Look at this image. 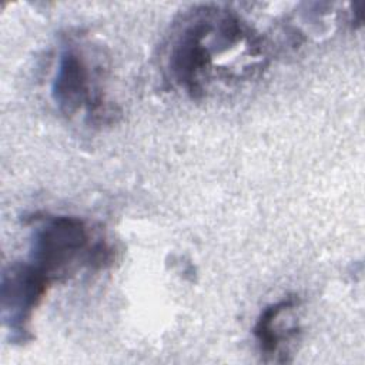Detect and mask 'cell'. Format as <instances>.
<instances>
[{
	"mask_svg": "<svg viewBox=\"0 0 365 365\" xmlns=\"http://www.w3.org/2000/svg\"><path fill=\"white\" fill-rule=\"evenodd\" d=\"M50 94L61 114L68 118L81 114L88 125H107L118 115L103 88V67L77 43L60 51Z\"/></svg>",
	"mask_w": 365,
	"mask_h": 365,
	"instance_id": "obj_3",
	"label": "cell"
},
{
	"mask_svg": "<svg viewBox=\"0 0 365 365\" xmlns=\"http://www.w3.org/2000/svg\"><path fill=\"white\" fill-rule=\"evenodd\" d=\"M33 222L29 262L51 282L83 267L106 268L115 259L113 245L78 217L46 214Z\"/></svg>",
	"mask_w": 365,
	"mask_h": 365,
	"instance_id": "obj_2",
	"label": "cell"
},
{
	"mask_svg": "<svg viewBox=\"0 0 365 365\" xmlns=\"http://www.w3.org/2000/svg\"><path fill=\"white\" fill-rule=\"evenodd\" d=\"M299 308L301 299L297 295H288L261 311L252 334L264 361L291 362L292 351L301 336Z\"/></svg>",
	"mask_w": 365,
	"mask_h": 365,
	"instance_id": "obj_5",
	"label": "cell"
},
{
	"mask_svg": "<svg viewBox=\"0 0 365 365\" xmlns=\"http://www.w3.org/2000/svg\"><path fill=\"white\" fill-rule=\"evenodd\" d=\"M51 281L29 261L7 267L1 275L3 321L11 332L13 342H27L31 338L34 311L47 294Z\"/></svg>",
	"mask_w": 365,
	"mask_h": 365,
	"instance_id": "obj_4",
	"label": "cell"
},
{
	"mask_svg": "<svg viewBox=\"0 0 365 365\" xmlns=\"http://www.w3.org/2000/svg\"><path fill=\"white\" fill-rule=\"evenodd\" d=\"M264 38L237 13L220 6L194 7L175 24L167 46L170 81L192 100L217 81L255 76L267 60Z\"/></svg>",
	"mask_w": 365,
	"mask_h": 365,
	"instance_id": "obj_1",
	"label": "cell"
}]
</instances>
